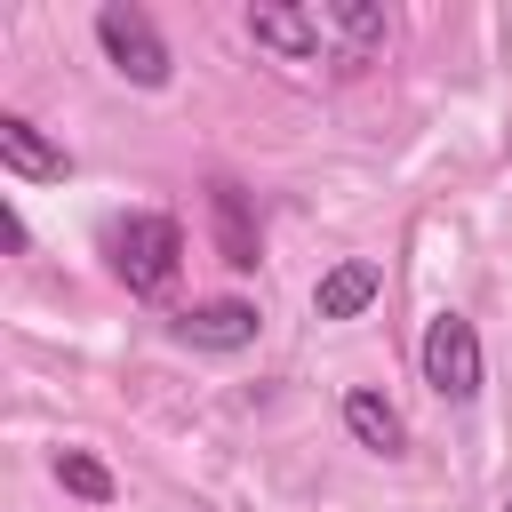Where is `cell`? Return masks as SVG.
Listing matches in <instances>:
<instances>
[{
  "instance_id": "cell-7",
  "label": "cell",
  "mask_w": 512,
  "mask_h": 512,
  "mask_svg": "<svg viewBox=\"0 0 512 512\" xmlns=\"http://www.w3.org/2000/svg\"><path fill=\"white\" fill-rule=\"evenodd\" d=\"M376 296H384V264L344 256V264H328V272L312 280V320H360Z\"/></svg>"
},
{
  "instance_id": "cell-6",
  "label": "cell",
  "mask_w": 512,
  "mask_h": 512,
  "mask_svg": "<svg viewBox=\"0 0 512 512\" xmlns=\"http://www.w3.org/2000/svg\"><path fill=\"white\" fill-rule=\"evenodd\" d=\"M0 168H8L16 184H64V176H72V152H64L56 136H40V120L0 112Z\"/></svg>"
},
{
  "instance_id": "cell-2",
  "label": "cell",
  "mask_w": 512,
  "mask_h": 512,
  "mask_svg": "<svg viewBox=\"0 0 512 512\" xmlns=\"http://www.w3.org/2000/svg\"><path fill=\"white\" fill-rule=\"evenodd\" d=\"M416 368H424L432 400H448V408H472V400H480V384H488L480 328H472L464 312H432V320H424V344H416Z\"/></svg>"
},
{
  "instance_id": "cell-4",
  "label": "cell",
  "mask_w": 512,
  "mask_h": 512,
  "mask_svg": "<svg viewBox=\"0 0 512 512\" xmlns=\"http://www.w3.org/2000/svg\"><path fill=\"white\" fill-rule=\"evenodd\" d=\"M256 328H264V312L248 304V296H208V304H192V312H176V344H192V352H248L256 344Z\"/></svg>"
},
{
  "instance_id": "cell-13",
  "label": "cell",
  "mask_w": 512,
  "mask_h": 512,
  "mask_svg": "<svg viewBox=\"0 0 512 512\" xmlns=\"http://www.w3.org/2000/svg\"><path fill=\"white\" fill-rule=\"evenodd\" d=\"M504 512H512V496H504Z\"/></svg>"
},
{
  "instance_id": "cell-12",
  "label": "cell",
  "mask_w": 512,
  "mask_h": 512,
  "mask_svg": "<svg viewBox=\"0 0 512 512\" xmlns=\"http://www.w3.org/2000/svg\"><path fill=\"white\" fill-rule=\"evenodd\" d=\"M0 240H8V256H24V240H32V232H24V216H16V208H0Z\"/></svg>"
},
{
  "instance_id": "cell-1",
  "label": "cell",
  "mask_w": 512,
  "mask_h": 512,
  "mask_svg": "<svg viewBox=\"0 0 512 512\" xmlns=\"http://www.w3.org/2000/svg\"><path fill=\"white\" fill-rule=\"evenodd\" d=\"M104 256H112V280L128 296H160L176 280V264H184V224L160 216V208H136V216H120L104 232Z\"/></svg>"
},
{
  "instance_id": "cell-11",
  "label": "cell",
  "mask_w": 512,
  "mask_h": 512,
  "mask_svg": "<svg viewBox=\"0 0 512 512\" xmlns=\"http://www.w3.org/2000/svg\"><path fill=\"white\" fill-rule=\"evenodd\" d=\"M56 480H64V496H80V504H112V496H120V480H112L88 448H56Z\"/></svg>"
},
{
  "instance_id": "cell-3",
  "label": "cell",
  "mask_w": 512,
  "mask_h": 512,
  "mask_svg": "<svg viewBox=\"0 0 512 512\" xmlns=\"http://www.w3.org/2000/svg\"><path fill=\"white\" fill-rule=\"evenodd\" d=\"M96 48H104V64L128 80V88H168V40H160V24L136 8V0H104L96 8Z\"/></svg>"
},
{
  "instance_id": "cell-5",
  "label": "cell",
  "mask_w": 512,
  "mask_h": 512,
  "mask_svg": "<svg viewBox=\"0 0 512 512\" xmlns=\"http://www.w3.org/2000/svg\"><path fill=\"white\" fill-rule=\"evenodd\" d=\"M320 8H296V0H256L248 8V40L280 64H320Z\"/></svg>"
},
{
  "instance_id": "cell-8",
  "label": "cell",
  "mask_w": 512,
  "mask_h": 512,
  "mask_svg": "<svg viewBox=\"0 0 512 512\" xmlns=\"http://www.w3.org/2000/svg\"><path fill=\"white\" fill-rule=\"evenodd\" d=\"M208 224H216V256L232 272H256L264 264V240H256V208L240 184H208Z\"/></svg>"
},
{
  "instance_id": "cell-9",
  "label": "cell",
  "mask_w": 512,
  "mask_h": 512,
  "mask_svg": "<svg viewBox=\"0 0 512 512\" xmlns=\"http://www.w3.org/2000/svg\"><path fill=\"white\" fill-rule=\"evenodd\" d=\"M320 24L344 40V48H336V64H344V72L376 64V56H384V40H392V16H384L376 0H336V8H320Z\"/></svg>"
},
{
  "instance_id": "cell-10",
  "label": "cell",
  "mask_w": 512,
  "mask_h": 512,
  "mask_svg": "<svg viewBox=\"0 0 512 512\" xmlns=\"http://www.w3.org/2000/svg\"><path fill=\"white\" fill-rule=\"evenodd\" d=\"M344 432H352L368 456H408V424H400V408H392L376 384H352V392H344Z\"/></svg>"
}]
</instances>
